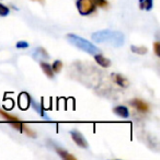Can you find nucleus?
I'll use <instances>...</instances> for the list:
<instances>
[{
    "label": "nucleus",
    "mask_w": 160,
    "mask_h": 160,
    "mask_svg": "<svg viewBox=\"0 0 160 160\" xmlns=\"http://www.w3.org/2000/svg\"><path fill=\"white\" fill-rule=\"evenodd\" d=\"M112 79L118 86H120L121 88H127L129 86V81L127 80V78H125L123 75L120 73H112Z\"/></svg>",
    "instance_id": "0eeeda50"
},
{
    "label": "nucleus",
    "mask_w": 160,
    "mask_h": 160,
    "mask_svg": "<svg viewBox=\"0 0 160 160\" xmlns=\"http://www.w3.org/2000/svg\"><path fill=\"white\" fill-rule=\"evenodd\" d=\"M76 7L81 16H90L97 10V6L92 0H77Z\"/></svg>",
    "instance_id": "7ed1b4c3"
},
{
    "label": "nucleus",
    "mask_w": 160,
    "mask_h": 160,
    "mask_svg": "<svg viewBox=\"0 0 160 160\" xmlns=\"http://www.w3.org/2000/svg\"><path fill=\"white\" fill-rule=\"evenodd\" d=\"M93 56H94V60L97 62V64H99V66L103 67V68H108V67L111 66V60L105 57V56H103L101 53H98Z\"/></svg>",
    "instance_id": "6e6552de"
},
{
    "label": "nucleus",
    "mask_w": 160,
    "mask_h": 160,
    "mask_svg": "<svg viewBox=\"0 0 160 160\" xmlns=\"http://www.w3.org/2000/svg\"><path fill=\"white\" fill-rule=\"evenodd\" d=\"M17 48H28L29 47V43L25 42V41H20V42L17 43Z\"/></svg>",
    "instance_id": "a211bd4d"
},
{
    "label": "nucleus",
    "mask_w": 160,
    "mask_h": 160,
    "mask_svg": "<svg viewBox=\"0 0 160 160\" xmlns=\"http://www.w3.org/2000/svg\"><path fill=\"white\" fill-rule=\"evenodd\" d=\"M131 51L133 53L137 54V55H145L148 52V48L146 46H135V45H132L131 46Z\"/></svg>",
    "instance_id": "f8f14e48"
},
{
    "label": "nucleus",
    "mask_w": 160,
    "mask_h": 160,
    "mask_svg": "<svg viewBox=\"0 0 160 160\" xmlns=\"http://www.w3.org/2000/svg\"><path fill=\"white\" fill-rule=\"evenodd\" d=\"M94 2V5L97 6V8H108L109 7V2L108 0H92Z\"/></svg>",
    "instance_id": "2eb2a0df"
},
{
    "label": "nucleus",
    "mask_w": 160,
    "mask_h": 160,
    "mask_svg": "<svg viewBox=\"0 0 160 160\" xmlns=\"http://www.w3.org/2000/svg\"><path fill=\"white\" fill-rule=\"evenodd\" d=\"M40 66H41V68H42L43 72H44L45 75H46L47 77L49 78V79H53L54 76H55V73H54L53 69H52V65H49L48 62H40Z\"/></svg>",
    "instance_id": "9d476101"
},
{
    "label": "nucleus",
    "mask_w": 160,
    "mask_h": 160,
    "mask_svg": "<svg viewBox=\"0 0 160 160\" xmlns=\"http://www.w3.org/2000/svg\"><path fill=\"white\" fill-rule=\"evenodd\" d=\"M70 135H71V138H72V140L76 142V145H77V146L81 147V148H88V147H89L87 139H86L85 136L80 133V132L71 131L70 132Z\"/></svg>",
    "instance_id": "39448f33"
},
{
    "label": "nucleus",
    "mask_w": 160,
    "mask_h": 160,
    "mask_svg": "<svg viewBox=\"0 0 160 160\" xmlns=\"http://www.w3.org/2000/svg\"><path fill=\"white\" fill-rule=\"evenodd\" d=\"M129 104L132 105L133 108H135L137 111L142 112V113H148L150 111V107L147 102L140 100V99H134L129 102Z\"/></svg>",
    "instance_id": "423d86ee"
},
{
    "label": "nucleus",
    "mask_w": 160,
    "mask_h": 160,
    "mask_svg": "<svg viewBox=\"0 0 160 160\" xmlns=\"http://www.w3.org/2000/svg\"><path fill=\"white\" fill-rule=\"evenodd\" d=\"M55 150L58 155L60 156V158H62L64 160H76V157L68 152L67 150L62 148H59V147H55Z\"/></svg>",
    "instance_id": "9b49d317"
},
{
    "label": "nucleus",
    "mask_w": 160,
    "mask_h": 160,
    "mask_svg": "<svg viewBox=\"0 0 160 160\" xmlns=\"http://www.w3.org/2000/svg\"><path fill=\"white\" fill-rule=\"evenodd\" d=\"M9 13H10L9 8L0 2V17H7Z\"/></svg>",
    "instance_id": "dca6fc26"
},
{
    "label": "nucleus",
    "mask_w": 160,
    "mask_h": 160,
    "mask_svg": "<svg viewBox=\"0 0 160 160\" xmlns=\"http://www.w3.org/2000/svg\"><path fill=\"white\" fill-rule=\"evenodd\" d=\"M91 38L98 44H109L113 47H121L125 42V36L120 31L112 30H101L92 33Z\"/></svg>",
    "instance_id": "f257e3e1"
},
{
    "label": "nucleus",
    "mask_w": 160,
    "mask_h": 160,
    "mask_svg": "<svg viewBox=\"0 0 160 160\" xmlns=\"http://www.w3.org/2000/svg\"><path fill=\"white\" fill-rule=\"evenodd\" d=\"M62 66H64L62 62H60V60H55V62H53V65H52V69H53L54 73L60 72V70L62 69Z\"/></svg>",
    "instance_id": "4468645a"
},
{
    "label": "nucleus",
    "mask_w": 160,
    "mask_h": 160,
    "mask_svg": "<svg viewBox=\"0 0 160 160\" xmlns=\"http://www.w3.org/2000/svg\"><path fill=\"white\" fill-rule=\"evenodd\" d=\"M0 116H1L3 120L7 121V122H9L10 125H11L13 128H16L17 131L22 132V126H23L24 123H23L19 118H17L16 115H11V114L7 113L6 111H3V110L0 109Z\"/></svg>",
    "instance_id": "20e7f679"
},
{
    "label": "nucleus",
    "mask_w": 160,
    "mask_h": 160,
    "mask_svg": "<svg viewBox=\"0 0 160 160\" xmlns=\"http://www.w3.org/2000/svg\"><path fill=\"white\" fill-rule=\"evenodd\" d=\"M153 53L156 56H160V43L159 42H155L153 44Z\"/></svg>",
    "instance_id": "6ab92c4d"
},
{
    "label": "nucleus",
    "mask_w": 160,
    "mask_h": 160,
    "mask_svg": "<svg viewBox=\"0 0 160 160\" xmlns=\"http://www.w3.org/2000/svg\"><path fill=\"white\" fill-rule=\"evenodd\" d=\"M22 133H24L27 136H29V137H32V138H35L36 137V133L34 131H32L31 128H30L28 125L23 124L22 126Z\"/></svg>",
    "instance_id": "ddd939ff"
},
{
    "label": "nucleus",
    "mask_w": 160,
    "mask_h": 160,
    "mask_svg": "<svg viewBox=\"0 0 160 160\" xmlns=\"http://www.w3.org/2000/svg\"><path fill=\"white\" fill-rule=\"evenodd\" d=\"M113 112L116 114L118 116L123 118H129V111L125 105H118L113 109Z\"/></svg>",
    "instance_id": "1a4fd4ad"
},
{
    "label": "nucleus",
    "mask_w": 160,
    "mask_h": 160,
    "mask_svg": "<svg viewBox=\"0 0 160 160\" xmlns=\"http://www.w3.org/2000/svg\"><path fill=\"white\" fill-rule=\"evenodd\" d=\"M152 6H153V0H144V3H142V9L149 11V10L152 9Z\"/></svg>",
    "instance_id": "f3484780"
},
{
    "label": "nucleus",
    "mask_w": 160,
    "mask_h": 160,
    "mask_svg": "<svg viewBox=\"0 0 160 160\" xmlns=\"http://www.w3.org/2000/svg\"><path fill=\"white\" fill-rule=\"evenodd\" d=\"M66 38L71 45H73L75 47H77L78 49H81L82 52L90 55H96V54L100 53V48L98 46L91 43L90 41L86 40L83 38H80V36L76 35V34L69 33L66 35Z\"/></svg>",
    "instance_id": "f03ea898"
}]
</instances>
